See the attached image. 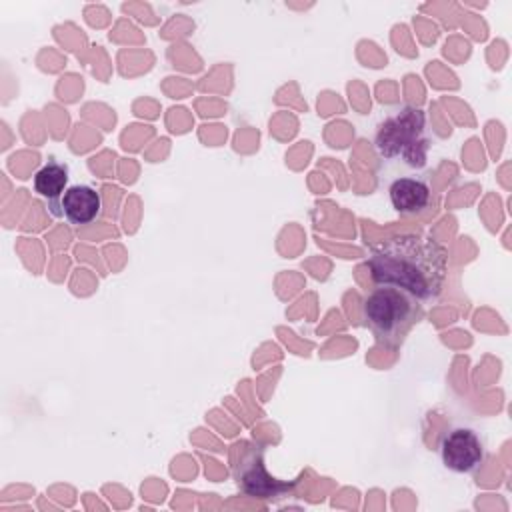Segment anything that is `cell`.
<instances>
[{
	"instance_id": "obj_1",
	"label": "cell",
	"mask_w": 512,
	"mask_h": 512,
	"mask_svg": "<svg viewBox=\"0 0 512 512\" xmlns=\"http://www.w3.org/2000/svg\"><path fill=\"white\" fill-rule=\"evenodd\" d=\"M366 266L374 284L396 286L420 302L438 298L448 276V252L422 234H398L370 246Z\"/></svg>"
},
{
	"instance_id": "obj_2",
	"label": "cell",
	"mask_w": 512,
	"mask_h": 512,
	"mask_svg": "<svg viewBox=\"0 0 512 512\" xmlns=\"http://www.w3.org/2000/svg\"><path fill=\"white\" fill-rule=\"evenodd\" d=\"M362 320L386 348H398L422 318V302L412 294L386 284H376L362 300Z\"/></svg>"
},
{
	"instance_id": "obj_3",
	"label": "cell",
	"mask_w": 512,
	"mask_h": 512,
	"mask_svg": "<svg viewBox=\"0 0 512 512\" xmlns=\"http://www.w3.org/2000/svg\"><path fill=\"white\" fill-rule=\"evenodd\" d=\"M374 148L380 160L422 168L430 150L424 110L416 106H400L390 112L376 128Z\"/></svg>"
},
{
	"instance_id": "obj_4",
	"label": "cell",
	"mask_w": 512,
	"mask_h": 512,
	"mask_svg": "<svg viewBox=\"0 0 512 512\" xmlns=\"http://www.w3.org/2000/svg\"><path fill=\"white\" fill-rule=\"evenodd\" d=\"M264 446L254 440H240L232 446V476L238 488L258 500H280L288 496L296 482L274 478L266 470Z\"/></svg>"
},
{
	"instance_id": "obj_5",
	"label": "cell",
	"mask_w": 512,
	"mask_h": 512,
	"mask_svg": "<svg viewBox=\"0 0 512 512\" xmlns=\"http://www.w3.org/2000/svg\"><path fill=\"white\" fill-rule=\"evenodd\" d=\"M442 464L456 474H472L486 458L480 436L470 428H452L440 440Z\"/></svg>"
},
{
	"instance_id": "obj_6",
	"label": "cell",
	"mask_w": 512,
	"mask_h": 512,
	"mask_svg": "<svg viewBox=\"0 0 512 512\" xmlns=\"http://www.w3.org/2000/svg\"><path fill=\"white\" fill-rule=\"evenodd\" d=\"M48 210L56 218H64L68 224L84 226L94 222L102 212L100 192L86 184H74L64 190V194L48 204Z\"/></svg>"
},
{
	"instance_id": "obj_7",
	"label": "cell",
	"mask_w": 512,
	"mask_h": 512,
	"mask_svg": "<svg viewBox=\"0 0 512 512\" xmlns=\"http://www.w3.org/2000/svg\"><path fill=\"white\" fill-rule=\"evenodd\" d=\"M388 196H390V204L396 212L418 214L428 208V204L432 200V190L420 178L402 176V178L392 180V184L388 186Z\"/></svg>"
},
{
	"instance_id": "obj_8",
	"label": "cell",
	"mask_w": 512,
	"mask_h": 512,
	"mask_svg": "<svg viewBox=\"0 0 512 512\" xmlns=\"http://www.w3.org/2000/svg\"><path fill=\"white\" fill-rule=\"evenodd\" d=\"M34 192L46 200V204L56 202L68 188V166L60 162L44 164L32 178Z\"/></svg>"
}]
</instances>
